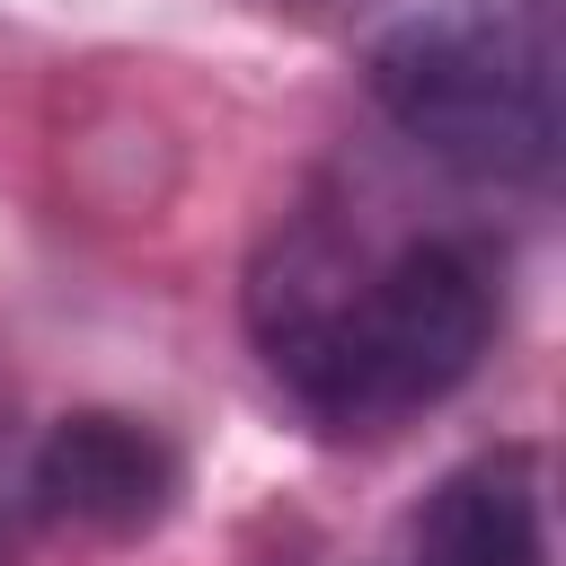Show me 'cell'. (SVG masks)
<instances>
[{
	"instance_id": "cell-1",
	"label": "cell",
	"mask_w": 566,
	"mask_h": 566,
	"mask_svg": "<svg viewBox=\"0 0 566 566\" xmlns=\"http://www.w3.org/2000/svg\"><path fill=\"white\" fill-rule=\"evenodd\" d=\"M248 345L327 442H380L478 380L504 327V256L389 186H310L248 256Z\"/></svg>"
},
{
	"instance_id": "cell-2",
	"label": "cell",
	"mask_w": 566,
	"mask_h": 566,
	"mask_svg": "<svg viewBox=\"0 0 566 566\" xmlns=\"http://www.w3.org/2000/svg\"><path fill=\"white\" fill-rule=\"evenodd\" d=\"M557 0H371L363 88L460 186L539 195L557 177Z\"/></svg>"
},
{
	"instance_id": "cell-3",
	"label": "cell",
	"mask_w": 566,
	"mask_h": 566,
	"mask_svg": "<svg viewBox=\"0 0 566 566\" xmlns=\"http://www.w3.org/2000/svg\"><path fill=\"white\" fill-rule=\"evenodd\" d=\"M186 495V460L150 416L124 407H80L62 424H44V442L18 469V504L53 531H88V539H142L177 513Z\"/></svg>"
},
{
	"instance_id": "cell-4",
	"label": "cell",
	"mask_w": 566,
	"mask_h": 566,
	"mask_svg": "<svg viewBox=\"0 0 566 566\" xmlns=\"http://www.w3.org/2000/svg\"><path fill=\"white\" fill-rule=\"evenodd\" d=\"M407 566H557L548 531V451L495 442L460 460L407 522Z\"/></svg>"
},
{
	"instance_id": "cell-5",
	"label": "cell",
	"mask_w": 566,
	"mask_h": 566,
	"mask_svg": "<svg viewBox=\"0 0 566 566\" xmlns=\"http://www.w3.org/2000/svg\"><path fill=\"white\" fill-rule=\"evenodd\" d=\"M274 9H301V18H345V9H371V0H274Z\"/></svg>"
},
{
	"instance_id": "cell-6",
	"label": "cell",
	"mask_w": 566,
	"mask_h": 566,
	"mask_svg": "<svg viewBox=\"0 0 566 566\" xmlns=\"http://www.w3.org/2000/svg\"><path fill=\"white\" fill-rule=\"evenodd\" d=\"M0 557H9V486H0Z\"/></svg>"
}]
</instances>
